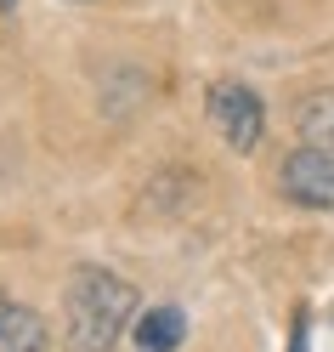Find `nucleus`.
<instances>
[{"label":"nucleus","instance_id":"nucleus-7","mask_svg":"<svg viewBox=\"0 0 334 352\" xmlns=\"http://www.w3.org/2000/svg\"><path fill=\"white\" fill-rule=\"evenodd\" d=\"M289 352H306V313L295 318V346H289Z\"/></svg>","mask_w":334,"mask_h":352},{"label":"nucleus","instance_id":"nucleus-1","mask_svg":"<svg viewBox=\"0 0 334 352\" xmlns=\"http://www.w3.org/2000/svg\"><path fill=\"white\" fill-rule=\"evenodd\" d=\"M130 318H136V290L108 267H80L62 290V324L74 352H114Z\"/></svg>","mask_w":334,"mask_h":352},{"label":"nucleus","instance_id":"nucleus-6","mask_svg":"<svg viewBox=\"0 0 334 352\" xmlns=\"http://www.w3.org/2000/svg\"><path fill=\"white\" fill-rule=\"evenodd\" d=\"M295 125H300V142L334 153V91L306 97V102H300V114H295Z\"/></svg>","mask_w":334,"mask_h":352},{"label":"nucleus","instance_id":"nucleus-3","mask_svg":"<svg viewBox=\"0 0 334 352\" xmlns=\"http://www.w3.org/2000/svg\"><path fill=\"white\" fill-rule=\"evenodd\" d=\"M278 188L283 199H295L306 210H334V153L329 148H295L278 170Z\"/></svg>","mask_w":334,"mask_h":352},{"label":"nucleus","instance_id":"nucleus-5","mask_svg":"<svg viewBox=\"0 0 334 352\" xmlns=\"http://www.w3.org/2000/svg\"><path fill=\"white\" fill-rule=\"evenodd\" d=\"M130 329H136V352H176L187 336V313L182 307H147Z\"/></svg>","mask_w":334,"mask_h":352},{"label":"nucleus","instance_id":"nucleus-8","mask_svg":"<svg viewBox=\"0 0 334 352\" xmlns=\"http://www.w3.org/2000/svg\"><path fill=\"white\" fill-rule=\"evenodd\" d=\"M12 6H17V0H0V12H12Z\"/></svg>","mask_w":334,"mask_h":352},{"label":"nucleus","instance_id":"nucleus-2","mask_svg":"<svg viewBox=\"0 0 334 352\" xmlns=\"http://www.w3.org/2000/svg\"><path fill=\"white\" fill-rule=\"evenodd\" d=\"M210 125H215V137L227 142V148L250 153L261 142V131H266L261 97L250 91V85H238V80H215L210 85Z\"/></svg>","mask_w":334,"mask_h":352},{"label":"nucleus","instance_id":"nucleus-4","mask_svg":"<svg viewBox=\"0 0 334 352\" xmlns=\"http://www.w3.org/2000/svg\"><path fill=\"white\" fill-rule=\"evenodd\" d=\"M46 341H51L46 318L0 290V352H46Z\"/></svg>","mask_w":334,"mask_h":352}]
</instances>
